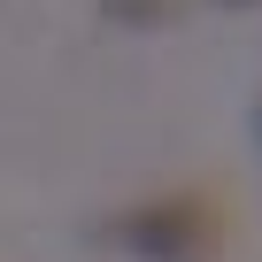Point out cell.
Returning a JSON list of instances; mask_svg holds the SVG:
<instances>
[{"mask_svg":"<svg viewBox=\"0 0 262 262\" xmlns=\"http://www.w3.org/2000/svg\"><path fill=\"white\" fill-rule=\"evenodd\" d=\"M108 239L139 262H216L224 254V208L208 193H155L139 208H123Z\"/></svg>","mask_w":262,"mask_h":262,"instance_id":"cell-1","label":"cell"},{"mask_svg":"<svg viewBox=\"0 0 262 262\" xmlns=\"http://www.w3.org/2000/svg\"><path fill=\"white\" fill-rule=\"evenodd\" d=\"M108 24H170V0H108Z\"/></svg>","mask_w":262,"mask_h":262,"instance_id":"cell-2","label":"cell"},{"mask_svg":"<svg viewBox=\"0 0 262 262\" xmlns=\"http://www.w3.org/2000/svg\"><path fill=\"white\" fill-rule=\"evenodd\" d=\"M224 8H254V0H224Z\"/></svg>","mask_w":262,"mask_h":262,"instance_id":"cell-3","label":"cell"},{"mask_svg":"<svg viewBox=\"0 0 262 262\" xmlns=\"http://www.w3.org/2000/svg\"><path fill=\"white\" fill-rule=\"evenodd\" d=\"M254 139H262V108H254Z\"/></svg>","mask_w":262,"mask_h":262,"instance_id":"cell-4","label":"cell"}]
</instances>
